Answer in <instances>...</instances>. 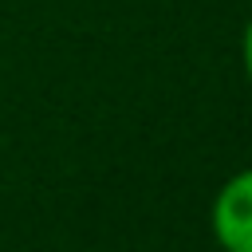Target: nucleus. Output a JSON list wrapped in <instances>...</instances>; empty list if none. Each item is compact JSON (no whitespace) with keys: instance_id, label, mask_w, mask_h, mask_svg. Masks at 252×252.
Here are the masks:
<instances>
[{"instance_id":"nucleus-1","label":"nucleus","mask_w":252,"mask_h":252,"mask_svg":"<svg viewBox=\"0 0 252 252\" xmlns=\"http://www.w3.org/2000/svg\"><path fill=\"white\" fill-rule=\"evenodd\" d=\"M209 228L220 252H252V165L232 173L209 209Z\"/></svg>"},{"instance_id":"nucleus-2","label":"nucleus","mask_w":252,"mask_h":252,"mask_svg":"<svg viewBox=\"0 0 252 252\" xmlns=\"http://www.w3.org/2000/svg\"><path fill=\"white\" fill-rule=\"evenodd\" d=\"M240 63H244V75H248V83H252V16H248L244 35H240Z\"/></svg>"}]
</instances>
